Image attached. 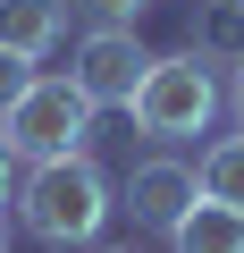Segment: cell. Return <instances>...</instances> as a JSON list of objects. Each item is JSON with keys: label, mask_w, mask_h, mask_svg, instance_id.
Segmentation results:
<instances>
[{"label": "cell", "mask_w": 244, "mask_h": 253, "mask_svg": "<svg viewBox=\"0 0 244 253\" xmlns=\"http://www.w3.org/2000/svg\"><path fill=\"white\" fill-rule=\"evenodd\" d=\"M109 211H118V194H109V177H101L93 152H76V161H34V169L17 177V228H26L34 245H51V253L101 245Z\"/></svg>", "instance_id": "1"}, {"label": "cell", "mask_w": 244, "mask_h": 253, "mask_svg": "<svg viewBox=\"0 0 244 253\" xmlns=\"http://www.w3.org/2000/svg\"><path fill=\"white\" fill-rule=\"evenodd\" d=\"M219 110H227L219 59H202V51H160V59L143 68L127 118H135V135H152V144H185V135H210Z\"/></svg>", "instance_id": "2"}, {"label": "cell", "mask_w": 244, "mask_h": 253, "mask_svg": "<svg viewBox=\"0 0 244 253\" xmlns=\"http://www.w3.org/2000/svg\"><path fill=\"white\" fill-rule=\"evenodd\" d=\"M93 101H84V84L76 76H34L26 93H17V110L0 118V144H9L26 169L34 161H76V152H93Z\"/></svg>", "instance_id": "3"}, {"label": "cell", "mask_w": 244, "mask_h": 253, "mask_svg": "<svg viewBox=\"0 0 244 253\" xmlns=\"http://www.w3.org/2000/svg\"><path fill=\"white\" fill-rule=\"evenodd\" d=\"M143 68H152V51L135 42V26H93L68 76L84 84V101H93V110H135V84H143Z\"/></svg>", "instance_id": "4"}, {"label": "cell", "mask_w": 244, "mask_h": 253, "mask_svg": "<svg viewBox=\"0 0 244 253\" xmlns=\"http://www.w3.org/2000/svg\"><path fill=\"white\" fill-rule=\"evenodd\" d=\"M194 203H202V186H194V169H185V161L152 152V161H135V169H127V211H135L143 228H160V236H169Z\"/></svg>", "instance_id": "5"}, {"label": "cell", "mask_w": 244, "mask_h": 253, "mask_svg": "<svg viewBox=\"0 0 244 253\" xmlns=\"http://www.w3.org/2000/svg\"><path fill=\"white\" fill-rule=\"evenodd\" d=\"M68 0H0V51H17V59H51L59 51V34H68Z\"/></svg>", "instance_id": "6"}, {"label": "cell", "mask_w": 244, "mask_h": 253, "mask_svg": "<svg viewBox=\"0 0 244 253\" xmlns=\"http://www.w3.org/2000/svg\"><path fill=\"white\" fill-rule=\"evenodd\" d=\"M169 245H177V253H244V211H227V203H194V211L169 228Z\"/></svg>", "instance_id": "7"}, {"label": "cell", "mask_w": 244, "mask_h": 253, "mask_svg": "<svg viewBox=\"0 0 244 253\" xmlns=\"http://www.w3.org/2000/svg\"><path fill=\"white\" fill-rule=\"evenodd\" d=\"M194 186H202V203H227V211H244V135H219V144L202 152Z\"/></svg>", "instance_id": "8"}, {"label": "cell", "mask_w": 244, "mask_h": 253, "mask_svg": "<svg viewBox=\"0 0 244 253\" xmlns=\"http://www.w3.org/2000/svg\"><path fill=\"white\" fill-rule=\"evenodd\" d=\"M194 51H202V59H219V68H236V59H244V0H210Z\"/></svg>", "instance_id": "9"}, {"label": "cell", "mask_w": 244, "mask_h": 253, "mask_svg": "<svg viewBox=\"0 0 244 253\" xmlns=\"http://www.w3.org/2000/svg\"><path fill=\"white\" fill-rule=\"evenodd\" d=\"M68 9H76L84 26H135V17H143V0H68Z\"/></svg>", "instance_id": "10"}, {"label": "cell", "mask_w": 244, "mask_h": 253, "mask_svg": "<svg viewBox=\"0 0 244 253\" xmlns=\"http://www.w3.org/2000/svg\"><path fill=\"white\" fill-rule=\"evenodd\" d=\"M34 76H42L34 59H17V51H0V118H9V110H17V93H26Z\"/></svg>", "instance_id": "11"}, {"label": "cell", "mask_w": 244, "mask_h": 253, "mask_svg": "<svg viewBox=\"0 0 244 253\" xmlns=\"http://www.w3.org/2000/svg\"><path fill=\"white\" fill-rule=\"evenodd\" d=\"M0 203H17V152L0 144Z\"/></svg>", "instance_id": "12"}, {"label": "cell", "mask_w": 244, "mask_h": 253, "mask_svg": "<svg viewBox=\"0 0 244 253\" xmlns=\"http://www.w3.org/2000/svg\"><path fill=\"white\" fill-rule=\"evenodd\" d=\"M227 110H236V126H244V59H236V76H227Z\"/></svg>", "instance_id": "13"}, {"label": "cell", "mask_w": 244, "mask_h": 253, "mask_svg": "<svg viewBox=\"0 0 244 253\" xmlns=\"http://www.w3.org/2000/svg\"><path fill=\"white\" fill-rule=\"evenodd\" d=\"M93 253H143V245H93Z\"/></svg>", "instance_id": "14"}, {"label": "cell", "mask_w": 244, "mask_h": 253, "mask_svg": "<svg viewBox=\"0 0 244 253\" xmlns=\"http://www.w3.org/2000/svg\"><path fill=\"white\" fill-rule=\"evenodd\" d=\"M0 253H9V219H0Z\"/></svg>", "instance_id": "15"}]
</instances>
